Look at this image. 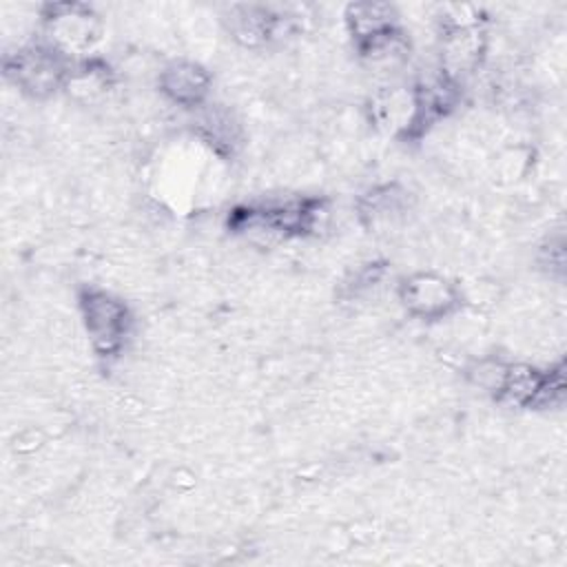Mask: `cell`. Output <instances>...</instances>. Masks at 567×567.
I'll return each mask as SVG.
<instances>
[{
    "mask_svg": "<svg viewBox=\"0 0 567 567\" xmlns=\"http://www.w3.org/2000/svg\"><path fill=\"white\" fill-rule=\"evenodd\" d=\"M80 310L93 348L102 357L117 354L131 330L128 308L109 292L89 288L80 297Z\"/></svg>",
    "mask_w": 567,
    "mask_h": 567,
    "instance_id": "1",
    "label": "cell"
},
{
    "mask_svg": "<svg viewBox=\"0 0 567 567\" xmlns=\"http://www.w3.org/2000/svg\"><path fill=\"white\" fill-rule=\"evenodd\" d=\"M210 78L195 62H173L159 75L162 91L182 106L199 104L208 93Z\"/></svg>",
    "mask_w": 567,
    "mask_h": 567,
    "instance_id": "5",
    "label": "cell"
},
{
    "mask_svg": "<svg viewBox=\"0 0 567 567\" xmlns=\"http://www.w3.org/2000/svg\"><path fill=\"white\" fill-rule=\"evenodd\" d=\"M401 301L416 317L439 319L456 308L458 290L445 277L419 272L403 281Z\"/></svg>",
    "mask_w": 567,
    "mask_h": 567,
    "instance_id": "4",
    "label": "cell"
},
{
    "mask_svg": "<svg viewBox=\"0 0 567 567\" xmlns=\"http://www.w3.org/2000/svg\"><path fill=\"white\" fill-rule=\"evenodd\" d=\"M49 44L62 53H80L91 49L100 38V22L89 7L51 4L44 13Z\"/></svg>",
    "mask_w": 567,
    "mask_h": 567,
    "instance_id": "3",
    "label": "cell"
},
{
    "mask_svg": "<svg viewBox=\"0 0 567 567\" xmlns=\"http://www.w3.org/2000/svg\"><path fill=\"white\" fill-rule=\"evenodd\" d=\"M7 73L22 91L33 95H47L71 78L66 53L51 44L20 49L11 60H7Z\"/></svg>",
    "mask_w": 567,
    "mask_h": 567,
    "instance_id": "2",
    "label": "cell"
}]
</instances>
